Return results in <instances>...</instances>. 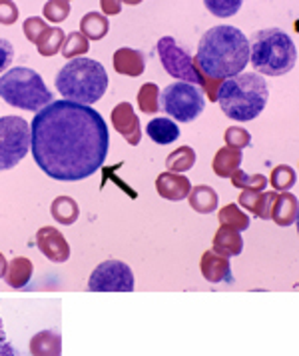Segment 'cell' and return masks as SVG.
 I'll use <instances>...</instances> for the list:
<instances>
[{
    "mask_svg": "<svg viewBox=\"0 0 299 356\" xmlns=\"http://www.w3.org/2000/svg\"><path fill=\"white\" fill-rule=\"evenodd\" d=\"M106 120L92 106L52 100L31 124V150L48 177L76 182L92 177L108 156Z\"/></svg>",
    "mask_w": 299,
    "mask_h": 356,
    "instance_id": "6da1fadb",
    "label": "cell"
},
{
    "mask_svg": "<svg viewBox=\"0 0 299 356\" xmlns=\"http://www.w3.org/2000/svg\"><path fill=\"white\" fill-rule=\"evenodd\" d=\"M250 63V40L236 26L218 24L202 36L194 65L207 81L223 82L241 74Z\"/></svg>",
    "mask_w": 299,
    "mask_h": 356,
    "instance_id": "7a4b0ae2",
    "label": "cell"
},
{
    "mask_svg": "<svg viewBox=\"0 0 299 356\" xmlns=\"http://www.w3.org/2000/svg\"><path fill=\"white\" fill-rule=\"evenodd\" d=\"M269 98L268 82L255 72H241L223 81L218 88L216 102L228 118L248 122L264 113Z\"/></svg>",
    "mask_w": 299,
    "mask_h": 356,
    "instance_id": "3957f363",
    "label": "cell"
},
{
    "mask_svg": "<svg viewBox=\"0 0 299 356\" xmlns=\"http://www.w3.org/2000/svg\"><path fill=\"white\" fill-rule=\"evenodd\" d=\"M56 88L66 100L90 106L106 95V68L92 58H74L56 74Z\"/></svg>",
    "mask_w": 299,
    "mask_h": 356,
    "instance_id": "277c9868",
    "label": "cell"
},
{
    "mask_svg": "<svg viewBox=\"0 0 299 356\" xmlns=\"http://www.w3.org/2000/svg\"><path fill=\"white\" fill-rule=\"evenodd\" d=\"M250 60L257 72H264L266 76H282L296 66L298 50L282 29H264L253 34Z\"/></svg>",
    "mask_w": 299,
    "mask_h": 356,
    "instance_id": "5b68a950",
    "label": "cell"
},
{
    "mask_svg": "<svg viewBox=\"0 0 299 356\" xmlns=\"http://www.w3.org/2000/svg\"><path fill=\"white\" fill-rule=\"evenodd\" d=\"M0 98L10 106L38 113L52 102V92L36 70L16 66L0 76Z\"/></svg>",
    "mask_w": 299,
    "mask_h": 356,
    "instance_id": "8992f818",
    "label": "cell"
},
{
    "mask_svg": "<svg viewBox=\"0 0 299 356\" xmlns=\"http://www.w3.org/2000/svg\"><path fill=\"white\" fill-rule=\"evenodd\" d=\"M157 56H160V63L166 68V72L178 79L180 82H186V84H202V88L207 90V97L216 102V95H218V88H220L221 82L216 84V81H207L204 79V74L196 68L194 65V56H189L186 50H182L178 47L176 38L173 36H162L156 44Z\"/></svg>",
    "mask_w": 299,
    "mask_h": 356,
    "instance_id": "52a82bcc",
    "label": "cell"
},
{
    "mask_svg": "<svg viewBox=\"0 0 299 356\" xmlns=\"http://www.w3.org/2000/svg\"><path fill=\"white\" fill-rule=\"evenodd\" d=\"M31 150V124L20 116L0 118V170H10Z\"/></svg>",
    "mask_w": 299,
    "mask_h": 356,
    "instance_id": "ba28073f",
    "label": "cell"
},
{
    "mask_svg": "<svg viewBox=\"0 0 299 356\" xmlns=\"http://www.w3.org/2000/svg\"><path fill=\"white\" fill-rule=\"evenodd\" d=\"M160 100H162V108L180 122L196 120L205 108L204 92L198 86H191L186 82H176L164 88Z\"/></svg>",
    "mask_w": 299,
    "mask_h": 356,
    "instance_id": "9c48e42d",
    "label": "cell"
},
{
    "mask_svg": "<svg viewBox=\"0 0 299 356\" xmlns=\"http://www.w3.org/2000/svg\"><path fill=\"white\" fill-rule=\"evenodd\" d=\"M90 292H132L134 291V273L122 260H106L98 264L90 280Z\"/></svg>",
    "mask_w": 299,
    "mask_h": 356,
    "instance_id": "30bf717a",
    "label": "cell"
},
{
    "mask_svg": "<svg viewBox=\"0 0 299 356\" xmlns=\"http://www.w3.org/2000/svg\"><path fill=\"white\" fill-rule=\"evenodd\" d=\"M36 246L50 262H66L70 259V246L66 243L64 234L54 227H42L36 232Z\"/></svg>",
    "mask_w": 299,
    "mask_h": 356,
    "instance_id": "8fae6325",
    "label": "cell"
},
{
    "mask_svg": "<svg viewBox=\"0 0 299 356\" xmlns=\"http://www.w3.org/2000/svg\"><path fill=\"white\" fill-rule=\"evenodd\" d=\"M112 124L118 130L128 145L138 146L142 140V127H140V118L134 113V106L130 102H120L114 111H112Z\"/></svg>",
    "mask_w": 299,
    "mask_h": 356,
    "instance_id": "7c38bea8",
    "label": "cell"
},
{
    "mask_svg": "<svg viewBox=\"0 0 299 356\" xmlns=\"http://www.w3.org/2000/svg\"><path fill=\"white\" fill-rule=\"evenodd\" d=\"M157 195L166 200H184L188 198L191 191V180L184 175H176V172H162L156 180Z\"/></svg>",
    "mask_w": 299,
    "mask_h": 356,
    "instance_id": "4fadbf2b",
    "label": "cell"
},
{
    "mask_svg": "<svg viewBox=\"0 0 299 356\" xmlns=\"http://www.w3.org/2000/svg\"><path fill=\"white\" fill-rule=\"evenodd\" d=\"M200 270L207 282H230L232 280V264L230 259L216 254L214 250H205L200 260Z\"/></svg>",
    "mask_w": 299,
    "mask_h": 356,
    "instance_id": "5bb4252c",
    "label": "cell"
},
{
    "mask_svg": "<svg viewBox=\"0 0 299 356\" xmlns=\"http://www.w3.org/2000/svg\"><path fill=\"white\" fill-rule=\"evenodd\" d=\"M275 196H277L275 191H271V193H268V191H244L239 195V207L248 209L262 220H269Z\"/></svg>",
    "mask_w": 299,
    "mask_h": 356,
    "instance_id": "9a60e30c",
    "label": "cell"
},
{
    "mask_svg": "<svg viewBox=\"0 0 299 356\" xmlns=\"http://www.w3.org/2000/svg\"><path fill=\"white\" fill-rule=\"evenodd\" d=\"M299 202L298 196L291 193H282L275 196V202L271 207V218L277 227H291L298 222Z\"/></svg>",
    "mask_w": 299,
    "mask_h": 356,
    "instance_id": "2e32d148",
    "label": "cell"
},
{
    "mask_svg": "<svg viewBox=\"0 0 299 356\" xmlns=\"http://www.w3.org/2000/svg\"><path fill=\"white\" fill-rule=\"evenodd\" d=\"M112 63L118 74H126V76H140L146 70V58L140 50L118 49L114 52Z\"/></svg>",
    "mask_w": 299,
    "mask_h": 356,
    "instance_id": "e0dca14e",
    "label": "cell"
},
{
    "mask_svg": "<svg viewBox=\"0 0 299 356\" xmlns=\"http://www.w3.org/2000/svg\"><path fill=\"white\" fill-rule=\"evenodd\" d=\"M212 250H214L216 254L225 257V259L241 254V250H244L241 232H237L234 228H218V232H216V236H214V248H212Z\"/></svg>",
    "mask_w": 299,
    "mask_h": 356,
    "instance_id": "ac0fdd59",
    "label": "cell"
},
{
    "mask_svg": "<svg viewBox=\"0 0 299 356\" xmlns=\"http://www.w3.org/2000/svg\"><path fill=\"white\" fill-rule=\"evenodd\" d=\"M32 356H62V337L54 330H42L31 340Z\"/></svg>",
    "mask_w": 299,
    "mask_h": 356,
    "instance_id": "d6986e66",
    "label": "cell"
},
{
    "mask_svg": "<svg viewBox=\"0 0 299 356\" xmlns=\"http://www.w3.org/2000/svg\"><path fill=\"white\" fill-rule=\"evenodd\" d=\"M188 200L189 207L196 212H200V214H210V212L218 211V200H220V196H218V193H216L212 186L200 184V186H191Z\"/></svg>",
    "mask_w": 299,
    "mask_h": 356,
    "instance_id": "ffe728a7",
    "label": "cell"
},
{
    "mask_svg": "<svg viewBox=\"0 0 299 356\" xmlns=\"http://www.w3.org/2000/svg\"><path fill=\"white\" fill-rule=\"evenodd\" d=\"M146 132L157 145H172V143H176L180 138L178 124L173 120H170V118H164V116L150 120L148 127H146Z\"/></svg>",
    "mask_w": 299,
    "mask_h": 356,
    "instance_id": "44dd1931",
    "label": "cell"
},
{
    "mask_svg": "<svg viewBox=\"0 0 299 356\" xmlns=\"http://www.w3.org/2000/svg\"><path fill=\"white\" fill-rule=\"evenodd\" d=\"M32 273H34V266H32L31 260L18 257V259L10 260V264L6 266L4 282L12 289H24L31 282Z\"/></svg>",
    "mask_w": 299,
    "mask_h": 356,
    "instance_id": "7402d4cb",
    "label": "cell"
},
{
    "mask_svg": "<svg viewBox=\"0 0 299 356\" xmlns=\"http://www.w3.org/2000/svg\"><path fill=\"white\" fill-rule=\"evenodd\" d=\"M50 214L52 218L58 222V225H64V227H70L78 220L80 216V209L78 202L70 196H58L52 200L50 204Z\"/></svg>",
    "mask_w": 299,
    "mask_h": 356,
    "instance_id": "603a6c76",
    "label": "cell"
},
{
    "mask_svg": "<svg viewBox=\"0 0 299 356\" xmlns=\"http://www.w3.org/2000/svg\"><path fill=\"white\" fill-rule=\"evenodd\" d=\"M110 31V20L100 13H88L80 20V34L90 40H102Z\"/></svg>",
    "mask_w": 299,
    "mask_h": 356,
    "instance_id": "cb8c5ba5",
    "label": "cell"
},
{
    "mask_svg": "<svg viewBox=\"0 0 299 356\" xmlns=\"http://www.w3.org/2000/svg\"><path fill=\"white\" fill-rule=\"evenodd\" d=\"M241 150H234V148H220L218 154L214 156V172L220 178H232L237 168L241 166Z\"/></svg>",
    "mask_w": 299,
    "mask_h": 356,
    "instance_id": "d4e9b609",
    "label": "cell"
},
{
    "mask_svg": "<svg viewBox=\"0 0 299 356\" xmlns=\"http://www.w3.org/2000/svg\"><path fill=\"white\" fill-rule=\"evenodd\" d=\"M64 38L66 34L60 26H48L42 33V36L36 40V49L40 52V56H54L58 54V50H62Z\"/></svg>",
    "mask_w": 299,
    "mask_h": 356,
    "instance_id": "484cf974",
    "label": "cell"
},
{
    "mask_svg": "<svg viewBox=\"0 0 299 356\" xmlns=\"http://www.w3.org/2000/svg\"><path fill=\"white\" fill-rule=\"evenodd\" d=\"M194 164H196V150L191 146H180L166 159L168 172H176V175L188 172Z\"/></svg>",
    "mask_w": 299,
    "mask_h": 356,
    "instance_id": "4316f807",
    "label": "cell"
},
{
    "mask_svg": "<svg viewBox=\"0 0 299 356\" xmlns=\"http://www.w3.org/2000/svg\"><path fill=\"white\" fill-rule=\"evenodd\" d=\"M218 216H220L221 227L234 228L237 232L250 228V216H248L246 212H241V209H239L237 204H225Z\"/></svg>",
    "mask_w": 299,
    "mask_h": 356,
    "instance_id": "83f0119b",
    "label": "cell"
},
{
    "mask_svg": "<svg viewBox=\"0 0 299 356\" xmlns=\"http://www.w3.org/2000/svg\"><path fill=\"white\" fill-rule=\"evenodd\" d=\"M160 88L154 82H146L138 90V106L144 114H156L160 111Z\"/></svg>",
    "mask_w": 299,
    "mask_h": 356,
    "instance_id": "f1b7e54d",
    "label": "cell"
},
{
    "mask_svg": "<svg viewBox=\"0 0 299 356\" xmlns=\"http://www.w3.org/2000/svg\"><path fill=\"white\" fill-rule=\"evenodd\" d=\"M296 180H298L296 170H293L291 166H287V164L275 166V168L271 170V177L268 178V182H271V186L275 188V193H277V191L287 193L289 188H293Z\"/></svg>",
    "mask_w": 299,
    "mask_h": 356,
    "instance_id": "f546056e",
    "label": "cell"
},
{
    "mask_svg": "<svg viewBox=\"0 0 299 356\" xmlns=\"http://www.w3.org/2000/svg\"><path fill=\"white\" fill-rule=\"evenodd\" d=\"M232 184L241 191H266L268 178L264 175H246L241 168H237L232 175Z\"/></svg>",
    "mask_w": 299,
    "mask_h": 356,
    "instance_id": "4dcf8cb0",
    "label": "cell"
},
{
    "mask_svg": "<svg viewBox=\"0 0 299 356\" xmlns=\"http://www.w3.org/2000/svg\"><path fill=\"white\" fill-rule=\"evenodd\" d=\"M88 49H90V42L80 33H70L64 38L62 54L64 58H68V60H74L80 54H86Z\"/></svg>",
    "mask_w": 299,
    "mask_h": 356,
    "instance_id": "1f68e13d",
    "label": "cell"
},
{
    "mask_svg": "<svg viewBox=\"0 0 299 356\" xmlns=\"http://www.w3.org/2000/svg\"><path fill=\"white\" fill-rule=\"evenodd\" d=\"M205 8L220 18H230L241 8V0H205Z\"/></svg>",
    "mask_w": 299,
    "mask_h": 356,
    "instance_id": "d6a6232c",
    "label": "cell"
},
{
    "mask_svg": "<svg viewBox=\"0 0 299 356\" xmlns=\"http://www.w3.org/2000/svg\"><path fill=\"white\" fill-rule=\"evenodd\" d=\"M42 13H44V18L50 20V22H62L68 18L70 15V2L68 0H50L44 4V8H42Z\"/></svg>",
    "mask_w": 299,
    "mask_h": 356,
    "instance_id": "836d02e7",
    "label": "cell"
},
{
    "mask_svg": "<svg viewBox=\"0 0 299 356\" xmlns=\"http://www.w3.org/2000/svg\"><path fill=\"white\" fill-rule=\"evenodd\" d=\"M223 138H225L228 148H234V150H244L252 145V134L248 130L239 129V127H232V129L225 130Z\"/></svg>",
    "mask_w": 299,
    "mask_h": 356,
    "instance_id": "e575fe53",
    "label": "cell"
},
{
    "mask_svg": "<svg viewBox=\"0 0 299 356\" xmlns=\"http://www.w3.org/2000/svg\"><path fill=\"white\" fill-rule=\"evenodd\" d=\"M48 24L46 20H42L40 17H31L24 20V24H22V31H24V36H26V40H31L36 44V40L42 36V33L46 31Z\"/></svg>",
    "mask_w": 299,
    "mask_h": 356,
    "instance_id": "d590c367",
    "label": "cell"
},
{
    "mask_svg": "<svg viewBox=\"0 0 299 356\" xmlns=\"http://www.w3.org/2000/svg\"><path fill=\"white\" fill-rule=\"evenodd\" d=\"M18 20V6L12 0H0V24H15Z\"/></svg>",
    "mask_w": 299,
    "mask_h": 356,
    "instance_id": "8d00e7d4",
    "label": "cell"
},
{
    "mask_svg": "<svg viewBox=\"0 0 299 356\" xmlns=\"http://www.w3.org/2000/svg\"><path fill=\"white\" fill-rule=\"evenodd\" d=\"M15 58V49L8 40L0 38V72H6Z\"/></svg>",
    "mask_w": 299,
    "mask_h": 356,
    "instance_id": "74e56055",
    "label": "cell"
},
{
    "mask_svg": "<svg viewBox=\"0 0 299 356\" xmlns=\"http://www.w3.org/2000/svg\"><path fill=\"white\" fill-rule=\"evenodd\" d=\"M0 356H16L15 348L10 346V342L6 339V332H4L2 321H0Z\"/></svg>",
    "mask_w": 299,
    "mask_h": 356,
    "instance_id": "f35d334b",
    "label": "cell"
},
{
    "mask_svg": "<svg viewBox=\"0 0 299 356\" xmlns=\"http://www.w3.org/2000/svg\"><path fill=\"white\" fill-rule=\"evenodd\" d=\"M100 6H102L104 17H108V15H118V13L122 10V2H118V0H102Z\"/></svg>",
    "mask_w": 299,
    "mask_h": 356,
    "instance_id": "ab89813d",
    "label": "cell"
},
{
    "mask_svg": "<svg viewBox=\"0 0 299 356\" xmlns=\"http://www.w3.org/2000/svg\"><path fill=\"white\" fill-rule=\"evenodd\" d=\"M6 266H8V262L4 259V254L0 252V278H4V273H6Z\"/></svg>",
    "mask_w": 299,
    "mask_h": 356,
    "instance_id": "60d3db41",
    "label": "cell"
}]
</instances>
